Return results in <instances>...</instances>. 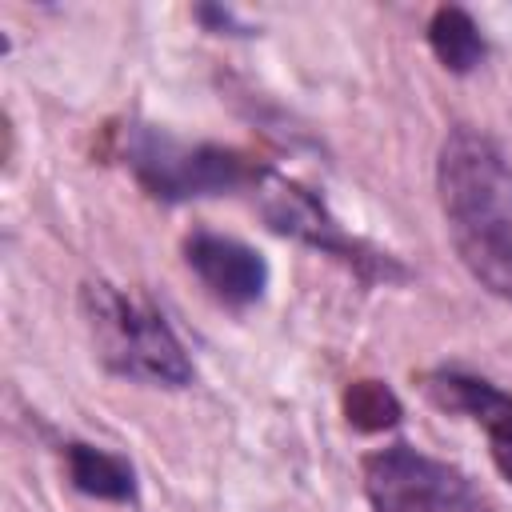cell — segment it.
I'll use <instances>...</instances> for the list:
<instances>
[{
  "label": "cell",
  "mask_w": 512,
  "mask_h": 512,
  "mask_svg": "<svg viewBox=\"0 0 512 512\" xmlns=\"http://www.w3.org/2000/svg\"><path fill=\"white\" fill-rule=\"evenodd\" d=\"M436 196L460 264L512 300V168L476 128H452L436 156Z\"/></svg>",
  "instance_id": "obj_1"
},
{
  "label": "cell",
  "mask_w": 512,
  "mask_h": 512,
  "mask_svg": "<svg viewBox=\"0 0 512 512\" xmlns=\"http://www.w3.org/2000/svg\"><path fill=\"white\" fill-rule=\"evenodd\" d=\"M84 324L92 336V348L100 364L124 380L156 384V388H188L192 384V360L184 356V344L168 328V320L144 300L116 284H84L80 292Z\"/></svg>",
  "instance_id": "obj_2"
},
{
  "label": "cell",
  "mask_w": 512,
  "mask_h": 512,
  "mask_svg": "<svg viewBox=\"0 0 512 512\" xmlns=\"http://www.w3.org/2000/svg\"><path fill=\"white\" fill-rule=\"evenodd\" d=\"M124 164L132 168L136 184L164 204H184L200 196H224V192H252L264 164L252 156L224 148V144H188L164 128L132 124L124 132Z\"/></svg>",
  "instance_id": "obj_3"
},
{
  "label": "cell",
  "mask_w": 512,
  "mask_h": 512,
  "mask_svg": "<svg viewBox=\"0 0 512 512\" xmlns=\"http://www.w3.org/2000/svg\"><path fill=\"white\" fill-rule=\"evenodd\" d=\"M364 496L372 512H492L476 484L412 444L364 456Z\"/></svg>",
  "instance_id": "obj_4"
},
{
  "label": "cell",
  "mask_w": 512,
  "mask_h": 512,
  "mask_svg": "<svg viewBox=\"0 0 512 512\" xmlns=\"http://www.w3.org/2000/svg\"><path fill=\"white\" fill-rule=\"evenodd\" d=\"M252 200H256V212L264 216V224H268L272 232L292 236V240H300V244H312V248H320V252H328V256H340V260L356 264L360 272L372 268L376 276H404L388 256H376V252H368L360 240H352V236L328 216V208H324L308 188H300L296 180H288V176L264 168L260 180L252 184Z\"/></svg>",
  "instance_id": "obj_5"
},
{
  "label": "cell",
  "mask_w": 512,
  "mask_h": 512,
  "mask_svg": "<svg viewBox=\"0 0 512 512\" xmlns=\"http://www.w3.org/2000/svg\"><path fill=\"white\" fill-rule=\"evenodd\" d=\"M184 260L196 280L228 308H248L268 288V260L236 236L196 228L184 236Z\"/></svg>",
  "instance_id": "obj_6"
},
{
  "label": "cell",
  "mask_w": 512,
  "mask_h": 512,
  "mask_svg": "<svg viewBox=\"0 0 512 512\" xmlns=\"http://www.w3.org/2000/svg\"><path fill=\"white\" fill-rule=\"evenodd\" d=\"M424 392L444 408V412H460L472 424L484 428L488 436V452L496 472L512 484V396L500 392L492 380L460 372V368H440L424 376Z\"/></svg>",
  "instance_id": "obj_7"
},
{
  "label": "cell",
  "mask_w": 512,
  "mask_h": 512,
  "mask_svg": "<svg viewBox=\"0 0 512 512\" xmlns=\"http://www.w3.org/2000/svg\"><path fill=\"white\" fill-rule=\"evenodd\" d=\"M64 468L76 492L92 496V500H112V504H132L136 500V472L124 456L72 440L64 444Z\"/></svg>",
  "instance_id": "obj_8"
},
{
  "label": "cell",
  "mask_w": 512,
  "mask_h": 512,
  "mask_svg": "<svg viewBox=\"0 0 512 512\" xmlns=\"http://www.w3.org/2000/svg\"><path fill=\"white\" fill-rule=\"evenodd\" d=\"M428 44H432V56L448 72H456V76L476 72L484 64V56H488V44H484L480 24L464 8H456V4H444V8L432 12V20H428Z\"/></svg>",
  "instance_id": "obj_9"
},
{
  "label": "cell",
  "mask_w": 512,
  "mask_h": 512,
  "mask_svg": "<svg viewBox=\"0 0 512 512\" xmlns=\"http://www.w3.org/2000/svg\"><path fill=\"white\" fill-rule=\"evenodd\" d=\"M404 416L396 392L384 384V380H352L344 388V420L356 428V432H384V428H396Z\"/></svg>",
  "instance_id": "obj_10"
}]
</instances>
